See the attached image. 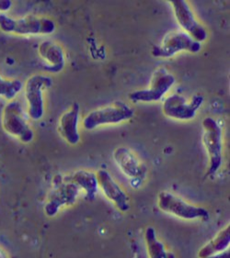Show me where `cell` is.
Segmentation results:
<instances>
[{"mask_svg": "<svg viewBox=\"0 0 230 258\" xmlns=\"http://www.w3.org/2000/svg\"><path fill=\"white\" fill-rule=\"evenodd\" d=\"M0 30L5 33L17 35H46L55 31V24L52 20L44 17L27 16L14 19L0 14Z\"/></svg>", "mask_w": 230, "mask_h": 258, "instance_id": "1", "label": "cell"}, {"mask_svg": "<svg viewBox=\"0 0 230 258\" xmlns=\"http://www.w3.org/2000/svg\"><path fill=\"white\" fill-rule=\"evenodd\" d=\"M134 110L122 101H116L110 106L95 109L89 112L83 119V127L88 131L98 128L99 126L116 124L131 119Z\"/></svg>", "mask_w": 230, "mask_h": 258, "instance_id": "2", "label": "cell"}, {"mask_svg": "<svg viewBox=\"0 0 230 258\" xmlns=\"http://www.w3.org/2000/svg\"><path fill=\"white\" fill-rule=\"evenodd\" d=\"M52 85V79L43 75H34L27 80L24 91L28 105V115L33 120H39L43 117V92L51 88Z\"/></svg>", "mask_w": 230, "mask_h": 258, "instance_id": "3", "label": "cell"}, {"mask_svg": "<svg viewBox=\"0 0 230 258\" xmlns=\"http://www.w3.org/2000/svg\"><path fill=\"white\" fill-rule=\"evenodd\" d=\"M21 104L11 101L2 114V126L9 135L16 137L23 144H30L34 138V133L23 118Z\"/></svg>", "mask_w": 230, "mask_h": 258, "instance_id": "4", "label": "cell"}, {"mask_svg": "<svg viewBox=\"0 0 230 258\" xmlns=\"http://www.w3.org/2000/svg\"><path fill=\"white\" fill-rule=\"evenodd\" d=\"M157 205L163 212L185 220L202 219L204 221H207L209 219V212L204 208L191 205L166 191L159 193Z\"/></svg>", "mask_w": 230, "mask_h": 258, "instance_id": "5", "label": "cell"}, {"mask_svg": "<svg viewBox=\"0 0 230 258\" xmlns=\"http://www.w3.org/2000/svg\"><path fill=\"white\" fill-rule=\"evenodd\" d=\"M204 145L209 157L207 174L214 175L222 165V130L213 118L207 117L203 120Z\"/></svg>", "mask_w": 230, "mask_h": 258, "instance_id": "6", "label": "cell"}, {"mask_svg": "<svg viewBox=\"0 0 230 258\" xmlns=\"http://www.w3.org/2000/svg\"><path fill=\"white\" fill-rule=\"evenodd\" d=\"M201 43L194 41L193 38H191L185 32L173 31L167 33L163 38L161 44L153 49L152 54L156 57L168 58L183 51L197 53L201 51Z\"/></svg>", "mask_w": 230, "mask_h": 258, "instance_id": "7", "label": "cell"}, {"mask_svg": "<svg viewBox=\"0 0 230 258\" xmlns=\"http://www.w3.org/2000/svg\"><path fill=\"white\" fill-rule=\"evenodd\" d=\"M175 83V78L165 69H158L153 74L149 88L134 91L129 95L133 102L158 101L167 93Z\"/></svg>", "mask_w": 230, "mask_h": 258, "instance_id": "8", "label": "cell"}, {"mask_svg": "<svg viewBox=\"0 0 230 258\" xmlns=\"http://www.w3.org/2000/svg\"><path fill=\"white\" fill-rule=\"evenodd\" d=\"M204 103V97L201 95H194L192 100L188 102L180 95H172L166 98L163 103V113L168 118L190 120L194 119L196 112Z\"/></svg>", "mask_w": 230, "mask_h": 258, "instance_id": "9", "label": "cell"}, {"mask_svg": "<svg viewBox=\"0 0 230 258\" xmlns=\"http://www.w3.org/2000/svg\"><path fill=\"white\" fill-rule=\"evenodd\" d=\"M170 4L177 21L185 33L200 43L205 41L207 39V31L195 20L187 2L184 0H171Z\"/></svg>", "mask_w": 230, "mask_h": 258, "instance_id": "10", "label": "cell"}, {"mask_svg": "<svg viewBox=\"0 0 230 258\" xmlns=\"http://www.w3.org/2000/svg\"><path fill=\"white\" fill-rule=\"evenodd\" d=\"M79 186L73 182L68 181L63 185L58 186L49 198L46 205L44 206V212L48 217H53L58 214V211L64 206L72 205L78 198L79 192Z\"/></svg>", "mask_w": 230, "mask_h": 258, "instance_id": "11", "label": "cell"}, {"mask_svg": "<svg viewBox=\"0 0 230 258\" xmlns=\"http://www.w3.org/2000/svg\"><path fill=\"white\" fill-rule=\"evenodd\" d=\"M98 179V185L103 191L105 196L113 202L121 212H126L129 210L128 198L120 186L115 182L110 174L104 170L100 169L96 174Z\"/></svg>", "mask_w": 230, "mask_h": 258, "instance_id": "12", "label": "cell"}, {"mask_svg": "<svg viewBox=\"0 0 230 258\" xmlns=\"http://www.w3.org/2000/svg\"><path fill=\"white\" fill-rule=\"evenodd\" d=\"M80 107L78 103H74L67 112L59 119V132L64 139L69 145H78L80 141L79 133V119Z\"/></svg>", "mask_w": 230, "mask_h": 258, "instance_id": "13", "label": "cell"}, {"mask_svg": "<svg viewBox=\"0 0 230 258\" xmlns=\"http://www.w3.org/2000/svg\"><path fill=\"white\" fill-rule=\"evenodd\" d=\"M38 53L42 60L47 63L46 68L50 72H60L66 66L63 49L53 41H42L38 47Z\"/></svg>", "mask_w": 230, "mask_h": 258, "instance_id": "14", "label": "cell"}, {"mask_svg": "<svg viewBox=\"0 0 230 258\" xmlns=\"http://www.w3.org/2000/svg\"><path fill=\"white\" fill-rule=\"evenodd\" d=\"M113 157L116 164L119 165L126 176L136 178L143 174V169L139 165V162L135 157V155L132 154L130 150L126 147H119L115 150Z\"/></svg>", "mask_w": 230, "mask_h": 258, "instance_id": "15", "label": "cell"}, {"mask_svg": "<svg viewBox=\"0 0 230 258\" xmlns=\"http://www.w3.org/2000/svg\"><path fill=\"white\" fill-rule=\"evenodd\" d=\"M70 181L76 184L79 188L83 189L89 200H94L98 192L99 185L97 176L93 172L87 170L77 171L70 177Z\"/></svg>", "mask_w": 230, "mask_h": 258, "instance_id": "16", "label": "cell"}, {"mask_svg": "<svg viewBox=\"0 0 230 258\" xmlns=\"http://www.w3.org/2000/svg\"><path fill=\"white\" fill-rule=\"evenodd\" d=\"M230 243V226L220 231L216 236L211 240L209 243L205 244L204 247L199 251L198 256L200 258L211 257L215 253L223 252L228 247Z\"/></svg>", "mask_w": 230, "mask_h": 258, "instance_id": "17", "label": "cell"}, {"mask_svg": "<svg viewBox=\"0 0 230 258\" xmlns=\"http://www.w3.org/2000/svg\"><path fill=\"white\" fill-rule=\"evenodd\" d=\"M145 239L147 243V250L149 256L151 258H168L174 257L170 255L171 253L166 252L162 243L157 239L156 231L153 227H147L145 232Z\"/></svg>", "mask_w": 230, "mask_h": 258, "instance_id": "18", "label": "cell"}, {"mask_svg": "<svg viewBox=\"0 0 230 258\" xmlns=\"http://www.w3.org/2000/svg\"><path fill=\"white\" fill-rule=\"evenodd\" d=\"M23 88V84L19 79L8 80L4 79L0 75V98H5L6 100L12 101L16 98L17 95L21 92Z\"/></svg>", "mask_w": 230, "mask_h": 258, "instance_id": "19", "label": "cell"}, {"mask_svg": "<svg viewBox=\"0 0 230 258\" xmlns=\"http://www.w3.org/2000/svg\"><path fill=\"white\" fill-rule=\"evenodd\" d=\"M12 7V1L11 0H0V11L6 12L9 11Z\"/></svg>", "mask_w": 230, "mask_h": 258, "instance_id": "20", "label": "cell"}, {"mask_svg": "<svg viewBox=\"0 0 230 258\" xmlns=\"http://www.w3.org/2000/svg\"><path fill=\"white\" fill-rule=\"evenodd\" d=\"M6 257L5 253L0 249V258Z\"/></svg>", "mask_w": 230, "mask_h": 258, "instance_id": "21", "label": "cell"}]
</instances>
